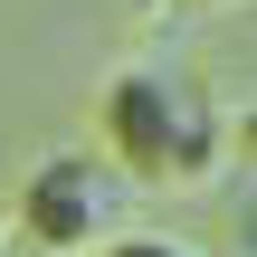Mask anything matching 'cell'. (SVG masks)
I'll list each match as a JSON object with an SVG mask.
<instances>
[{
	"label": "cell",
	"mask_w": 257,
	"mask_h": 257,
	"mask_svg": "<svg viewBox=\"0 0 257 257\" xmlns=\"http://www.w3.org/2000/svg\"><path fill=\"white\" fill-rule=\"evenodd\" d=\"M200 10H238V0H200Z\"/></svg>",
	"instance_id": "6"
},
{
	"label": "cell",
	"mask_w": 257,
	"mask_h": 257,
	"mask_svg": "<svg viewBox=\"0 0 257 257\" xmlns=\"http://www.w3.org/2000/svg\"><path fill=\"white\" fill-rule=\"evenodd\" d=\"M10 219H19L29 248L86 257L95 238H114V219H124V172H114L105 153H48V162H29Z\"/></svg>",
	"instance_id": "2"
},
{
	"label": "cell",
	"mask_w": 257,
	"mask_h": 257,
	"mask_svg": "<svg viewBox=\"0 0 257 257\" xmlns=\"http://www.w3.org/2000/svg\"><path fill=\"white\" fill-rule=\"evenodd\" d=\"M238 238H248V248H257V191H248V210H238Z\"/></svg>",
	"instance_id": "5"
},
{
	"label": "cell",
	"mask_w": 257,
	"mask_h": 257,
	"mask_svg": "<svg viewBox=\"0 0 257 257\" xmlns=\"http://www.w3.org/2000/svg\"><path fill=\"white\" fill-rule=\"evenodd\" d=\"M229 153H248V162H257V114H238V134H229Z\"/></svg>",
	"instance_id": "4"
},
{
	"label": "cell",
	"mask_w": 257,
	"mask_h": 257,
	"mask_svg": "<svg viewBox=\"0 0 257 257\" xmlns=\"http://www.w3.org/2000/svg\"><path fill=\"white\" fill-rule=\"evenodd\" d=\"M95 124H105L114 172H134V181H210L219 153H229V134L200 114V95L172 86L162 67H124V76L105 86Z\"/></svg>",
	"instance_id": "1"
},
{
	"label": "cell",
	"mask_w": 257,
	"mask_h": 257,
	"mask_svg": "<svg viewBox=\"0 0 257 257\" xmlns=\"http://www.w3.org/2000/svg\"><path fill=\"white\" fill-rule=\"evenodd\" d=\"M86 257H200L191 238H162V229H114V238H95Z\"/></svg>",
	"instance_id": "3"
}]
</instances>
